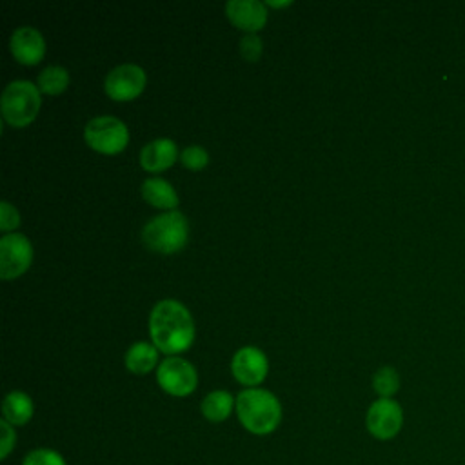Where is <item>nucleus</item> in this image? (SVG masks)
Wrapping results in <instances>:
<instances>
[{
    "label": "nucleus",
    "mask_w": 465,
    "mask_h": 465,
    "mask_svg": "<svg viewBox=\"0 0 465 465\" xmlns=\"http://www.w3.org/2000/svg\"><path fill=\"white\" fill-rule=\"evenodd\" d=\"M158 385L171 396H187L196 389V369L180 356H169L156 369Z\"/></svg>",
    "instance_id": "obj_7"
},
{
    "label": "nucleus",
    "mask_w": 465,
    "mask_h": 465,
    "mask_svg": "<svg viewBox=\"0 0 465 465\" xmlns=\"http://www.w3.org/2000/svg\"><path fill=\"white\" fill-rule=\"evenodd\" d=\"M33 400L24 391H11L2 401V420L16 425H25L33 418Z\"/></svg>",
    "instance_id": "obj_14"
},
{
    "label": "nucleus",
    "mask_w": 465,
    "mask_h": 465,
    "mask_svg": "<svg viewBox=\"0 0 465 465\" xmlns=\"http://www.w3.org/2000/svg\"><path fill=\"white\" fill-rule=\"evenodd\" d=\"M262 49H263V45H262V40L256 33H247L245 36H242L240 53L245 60H249V62L258 60L260 54H262Z\"/></svg>",
    "instance_id": "obj_22"
},
{
    "label": "nucleus",
    "mask_w": 465,
    "mask_h": 465,
    "mask_svg": "<svg viewBox=\"0 0 465 465\" xmlns=\"http://www.w3.org/2000/svg\"><path fill=\"white\" fill-rule=\"evenodd\" d=\"M22 465H65L64 456L54 450V449H47V447H38L29 450L24 460Z\"/></svg>",
    "instance_id": "obj_20"
},
{
    "label": "nucleus",
    "mask_w": 465,
    "mask_h": 465,
    "mask_svg": "<svg viewBox=\"0 0 465 465\" xmlns=\"http://www.w3.org/2000/svg\"><path fill=\"white\" fill-rule=\"evenodd\" d=\"M9 49L20 64L33 65L44 58L45 40L38 29L31 25H20L11 33Z\"/></svg>",
    "instance_id": "obj_11"
},
{
    "label": "nucleus",
    "mask_w": 465,
    "mask_h": 465,
    "mask_svg": "<svg viewBox=\"0 0 465 465\" xmlns=\"http://www.w3.org/2000/svg\"><path fill=\"white\" fill-rule=\"evenodd\" d=\"M16 445V432L15 427L11 423H7L5 420L0 421V458L5 460L11 450Z\"/></svg>",
    "instance_id": "obj_23"
},
{
    "label": "nucleus",
    "mask_w": 465,
    "mask_h": 465,
    "mask_svg": "<svg viewBox=\"0 0 465 465\" xmlns=\"http://www.w3.org/2000/svg\"><path fill=\"white\" fill-rule=\"evenodd\" d=\"M187 220L180 211H167L153 216L142 229L143 243L156 252H176L187 242Z\"/></svg>",
    "instance_id": "obj_3"
},
{
    "label": "nucleus",
    "mask_w": 465,
    "mask_h": 465,
    "mask_svg": "<svg viewBox=\"0 0 465 465\" xmlns=\"http://www.w3.org/2000/svg\"><path fill=\"white\" fill-rule=\"evenodd\" d=\"M149 332L158 351L178 354L194 340V323L189 309L178 300L158 302L149 316Z\"/></svg>",
    "instance_id": "obj_1"
},
{
    "label": "nucleus",
    "mask_w": 465,
    "mask_h": 465,
    "mask_svg": "<svg viewBox=\"0 0 465 465\" xmlns=\"http://www.w3.org/2000/svg\"><path fill=\"white\" fill-rule=\"evenodd\" d=\"M2 116L13 127L31 124L40 111V89L29 80H13L5 85L0 100Z\"/></svg>",
    "instance_id": "obj_4"
},
{
    "label": "nucleus",
    "mask_w": 465,
    "mask_h": 465,
    "mask_svg": "<svg viewBox=\"0 0 465 465\" xmlns=\"http://www.w3.org/2000/svg\"><path fill=\"white\" fill-rule=\"evenodd\" d=\"M33 262V245L20 232H7L0 238V278L13 280L24 274Z\"/></svg>",
    "instance_id": "obj_8"
},
{
    "label": "nucleus",
    "mask_w": 465,
    "mask_h": 465,
    "mask_svg": "<svg viewBox=\"0 0 465 465\" xmlns=\"http://www.w3.org/2000/svg\"><path fill=\"white\" fill-rule=\"evenodd\" d=\"M176 154V143L171 138H156L142 147L140 165L151 173L163 171L174 163Z\"/></svg>",
    "instance_id": "obj_13"
},
{
    "label": "nucleus",
    "mask_w": 465,
    "mask_h": 465,
    "mask_svg": "<svg viewBox=\"0 0 465 465\" xmlns=\"http://www.w3.org/2000/svg\"><path fill=\"white\" fill-rule=\"evenodd\" d=\"M267 5H272V7H285V5H291V2H274V0H269Z\"/></svg>",
    "instance_id": "obj_25"
},
{
    "label": "nucleus",
    "mask_w": 465,
    "mask_h": 465,
    "mask_svg": "<svg viewBox=\"0 0 465 465\" xmlns=\"http://www.w3.org/2000/svg\"><path fill=\"white\" fill-rule=\"evenodd\" d=\"M227 18L245 33H256L267 22L265 4L258 0H229L225 4Z\"/></svg>",
    "instance_id": "obj_12"
},
{
    "label": "nucleus",
    "mask_w": 465,
    "mask_h": 465,
    "mask_svg": "<svg viewBox=\"0 0 465 465\" xmlns=\"http://www.w3.org/2000/svg\"><path fill=\"white\" fill-rule=\"evenodd\" d=\"M142 196L154 207L160 209H167V211H174L176 203H178V194L174 191V187L163 180V178H147L142 183Z\"/></svg>",
    "instance_id": "obj_15"
},
{
    "label": "nucleus",
    "mask_w": 465,
    "mask_h": 465,
    "mask_svg": "<svg viewBox=\"0 0 465 465\" xmlns=\"http://www.w3.org/2000/svg\"><path fill=\"white\" fill-rule=\"evenodd\" d=\"M372 389L380 398H392L400 391V374L394 367H380L372 374Z\"/></svg>",
    "instance_id": "obj_19"
},
{
    "label": "nucleus",
    "mask_w": 465,
    "mask_h": 465,
    "mask_svg": "<svg viewBox=\"0 0 465 465\" xmlns=\"http://www.w3.org/2000/svg\"><path fill=\"white\" fill-rule=\"evenodd\" d=\"M69 84V73L62 65H47L38 74V89L47 94L62 93Z\"/></svg>",
    "instance_id": "obj_18"
},
{
    "label": "nucleus",
    "mask_w": 465,
    "mask_h": 465,
    "mask_svg": "<svg viewBox=\"0 0 465 465\" xmlns=\"http://www.w3.org/2000/svg\"><path fill=\"white\" fill-rule=\"evenodd\" d=\"M180 160L182 163L187 167V169H193V171H198L202 167L207 165L209 162V154L203 147L200 145H189L185 147L182 153H180Z\"/></svg>",
    "instance_id": "obj_21"
},
{
    "label": "nucleus",
    "mask_w": 465,
    "mask_h": 465,
    "mask_svg": "<svg viewBox=\"0 0 465 465\" xmlns=\"http://www.w3.org/2000/svg\"><path fill=\"white\" fill-rule=\"evenodd\" d=\"M18 223H20L18 211L7 200H4L0 203V227H2V231H11V229L18 227Z\"/></svg>",
    "instance_id": "obj_24"
},
{
    "label": "nucleus",
    "mask_w": 465,
    "mask_h": 465,
    "mask_svg": "<svg viewBox=\"0 0 465 465\" xmlns=\"http://www.w3.org/2000/svg\"><path fill=\"white\" fill-rule=\"evenodd\" d=\"M365 427L369 434L380 441L392 440L403 427V409L394 398L374 400L365 414Z\"/></svg>",
    "instance_id": "obj_6"
},
{
    "label": "nucleus",
    "mask_w": 465,
    "mask_h": 465,
    "mask_svg": "<svg viewBox=\"0 0 465 465\" xmlns=\"http://www.w3.org/2000/svg\"><path fill=\"white\" fill-rule=\"evenodd\" d=\"M231 371L232 376L242 383L247 385V389L260 385L269 371L267 356L262 349L254 345H245L238 349L231 360Z\"/></svg>",
    "instance_id": "obj_10"
},
{
    "label": "nucleus",
    "mask_w": 465,
    "mask_h": 465,
    "mask_svg": "<svg viewBox=\"0 0 465 465\" xmlns=\"http://www.w3.org/2000/svg\"><path fill=\"white\" fill-rule=\"evenodd\" d=\"M145 71L136 64H120L113 67L104 82L105 93L113 100H131L138 96L145 87Z\"/></svg>",
    "instance_id": "obj_9"
},
{
    "label": "nucleus",
    "mask_w": 465,
    "mask_h": 465,
    "mask_svg": "<svg viewBox=\"0 0 465 465\" xmlns=\"http://www.w3.org/2000/svg\"><path fill=\"white\" fill-rule=\"evenodd\" d=\"M234 409L242 427L256 436L274 432L282 421V405L267 389H243L236 396Z\"/></svg>",
    "instance_id": "obj_2"
},
{
    "label": "nucleus",
    "mask_w": 465,
    "mask_h": 465,
    "mask_svg": "<svg viewBox=\"0 0 465 465\" xmlns=\"http://www.w3.org/2000/svg\"><path fill=\"white\" fill-rule=\"evenodd\" d=\"M84 138L87 145L104 154L120 153L129 142L127 125L111 114L94 116L85 124Z\"/></svg>",
    "instance_id": "obj_5"
},
{
    "label": "nucleus",
    "mask_w": 465,
    "mask_h": 465,
    "mask_svg": "<svg viewBox=\"0 0 465 465\" xmlns=\"http://www.w3.org/2000/svg\"><path fill=\"white\" fill-rule=\"evenodd\" d=\"M158 363V349L149 341H134L125 351V367L134 374H145Z\"/></svg>",
    "instance_id": "obj_16"
},
{
    "label": "nucleus",
    "mask_w": 465,
    "mask_h": 465,
    "mask_svg": "<svg viewBox=\"0 0 465 465\" xmlns=\"http://www.w3.org/2000/svg\"><path fill=\"white\" fill-rule=\"evenodd\" d=\"M232 407H236V400L232 398L231 392H227L223 389L211 391L202 400V405H200L203 418L213 423H220V421L227 420L232 412Z\"/></svg>",
    "instance_id": "obj_17"
}]
</instances>
